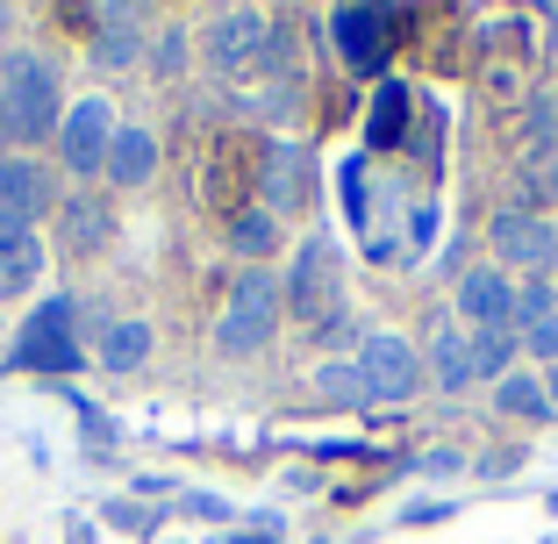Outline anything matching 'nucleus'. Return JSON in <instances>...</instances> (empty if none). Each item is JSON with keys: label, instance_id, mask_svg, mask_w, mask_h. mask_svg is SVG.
<instances>
[{"label": "nucleus", "instance_id": "obj_12", "mask_svg": "<svg viewBox=\"0 0 558 544\" xmlns=\"http://www.w3.org/2000/svg\"><path fill=\"white\" fill-rule=\"evenodd\" d=\"M58 208L50 194V172L36 158H0V222H15V230H36V215Z\"/></svg>", "mask_w": 558, "mask_h": 544}, {"label": "nucleus", "instance_id": "obj_8", "mask_svg": "<svg viewBox=\"0 0 558 544\" xmlns=\"http://www.w3.org/2000/svg\"><path fill=\"white\" fill-rule=\"evenodd\" d=\"M258 194H265V215H272V222L308 215L315 208V158H308V144H294V136L265 144V158H258Z\"/></svg>", "mask_w": 558, "mask_h": 544}, {"label": "nucleus", "instance_id": "obj_14", "mask_svg": "<svg viewBox=\"0 0 558 544\" xmlns=\"http://www.w3.org/2000/svg\"><path fill=\"white\" fill-rule=\"evenodd\" d=\"M150 50V36H144V22H136V8H100V29H94V65L100 72H130L136 58Z\"/></svg>", "mask_w": 558, "mask_h": 544}, {"label": "nucleus", "instance_id": "obj_22", "mask_svg": "<svg viewBox=\"0 0 558 544\" xmlns=\"http://www.w3.org/2000/svg\"><path fill=\"white\" fill-rule=\"evenodd\" d=\"M515 351H523V337H515V330H473V365H480V379H509V373H515Z\"/></svg>", "mask_w": 558, "mask_h": 544}, {"label": "nucleus", "instance_id": "obj_23", "mask_svg": "<svg viewBox=\"0 0 558 544\" xmlns=\"http://www.w3.org/2000/svg\"><path fill=\"white\" fill-rule=\"evenodd\" d=\"M544 315H558L551 280H515V330H530V323H544Z\"/></svg>", "mask_w": 558, "mask_h": 544}, {"label": "nucleus", "instance_id": "obj_11", "mask_svg": "<svg viewBox=\"0 0 558 544\" xmlns=\"http://www.w3.org/2000/svg\"><path fill=\"white\" fill-rule=\"evenodd\" d=\"M116 244V208L100 194H72V201H58V251H65L72 265H86V258H100V251Z\"/></svg>", "mask_w": 558, "mask_h": 544}, {"label": "nucleus", "instance_id": "obj_20", "mask_svg": "<svg viewBox=\"0 0 558 544\" xmlns=\"http://www.w3.org/2000/svg\"><path fill=\"white\" fill-rule=\"evenodd\" d=\"M494 409L515 415V423H544L551 401H544V379L537 373H509V379H494Z\"/></svg>", "mask_w": 558, "mask_h": 544}, {"label": "nucleus", "instance_id": "obj_5", "mask_svg": "<svg viewBox=\"0 0 558 544\" xmlns=\"http://www.w3.org/2000/svg\"><path fill=\"white\" fill-rule=\"evenodd\" d=\"M72 330H80V301H72V294L36 301V315L22 323V344H15L8 365H29V373H80L86 351L72 344Z\"/></svg>", "mask_w": 558, "mask_h": 544}, {"label": "nucleus", "instance_id": "obj_1", "mask_svg": "<svg viewBox=\"0 0 558 544\" xmlns=\"http://www.w3.org/2000/svg\"><path fill=\"white\" fill-rule=\"evenodd\" d=\"M279 294H287V315L315 344H344L351 337V309H344V251L329 230H308L294 244V265L279 273Z\"/></svg>", "mask_w": 558, "mask_h": 544}, {"label": "nucleus", "instance_id": "obj_7", "mask_svg": "<svg viewBox=\"0 0 558 544\" xmlns=\"http://www.w3.org/2000/svg\"><path fill=\"white\" fill-rule=\"evenodd\" d=\"M116 130L122 122L108 116V94H86L80 108H65V122H58V166H65L72 180H100V172H108Z\"/></svg>", "mask_w": 558, "mask_h": 544}, {"label": "nucleus", "instance_id": "obj_17", "mask_svg": "<svg viewBox=\"0 0 558 544\" xmlns=\"http://www.w3.org/2000/svg\"><path fill=\"white\" fill-rule=\"evenodd\" d=\"M144 359H150V323L144 315H116V323L94 330V365L100 373H136Z\"/></svg>", "mask_w": 558, "mask_h": 544}, {"label": "nucleus", "instance_id": "obj_4", "mask_svg": "<svg viewBox=\"0 0 558 544\" xmlns=\"http://www.w3.org/2000/svg\"><path fill=\"white\" fill-rule=\"evenodd\" d=\"M487 244L509 280H551L558 273V222L537 208H501L487 222Z\"/></svg>", "mask_w": 558, "mask_h": 544}, {"label": "nucleus", "instance_id": "obj_19", "mask_svg": "<svg viewBox=\"0 0 558 544\" xmlns=\"http://www.w3.org/2000/svg\"><path fill=\"white\" fill-rule=\"evenodd\" d=\"M222 244H230L244 265H265V258H279V222L265 208H244L230 230H222Z\"/></svg>", "mask_w": 558, "mask_h": 544}, {"label": "nucleus", "instance_id": "obj_16", "mask_svg": "<svg viewBox=\"0 0 558 544\" xmlns=\"http://www.w3.org/2000/svg\"><path fill=\"white\" fill-rule=\"evenodd\" d=\"M44 280V237L36 230H15V222H0V301L29 294Z\"/></svg>", "mask_w": 558, "mask_h": 544}, {"label": "nucleus", "instance_id": "obj_3", "mask_svg": "<svg viewBox=\"0 0 558 544\" xmlns=\"http://www.w3.org/2000/svg\"><path fill=\"white\" fill-rule=\"evenodd\" d=\"M279 315H287V294H279V273L272 265H244L230 287V301H222V315H215V351L222 359H251V351L272 344Z\"/></svg>", "mask_w": 558, "mask_h": 544}, {"label": "nucleus", "instance_id": "obj_9", "mask_svg": "<svg viewBox=\"0 0 558 544\" xmlns=\"http://www.w3.org/2000/svg\"><path fill=\"white\" fill-rule=\"evenodd\" d=\"M451 301H459L465 330H515V280L501 265H465Z\"/></svg>", "mask_w": 558, "mask_h": 544}, {"label": "nucleus", "instance_id": "obj_28", "mask_svg": "<svg viewBox=\"0 0 558 544\" xmlns=\"http://www.w3.org/2000/svg\"><path fill=\"white\" fill-rule=\"evenodd\" d=\"M537 379H544V401H551V415H558V365H544Z\"/></svg>", "mask_w": 558, "mask_h": 544}, {"label": "nucleus", "instance_id": "obj_21", "mask_svg": "<svg viewBox=\"0 0 558 544\" xmlns=\"http://www.w3.org/2000/svg\"><path fill=\"white\" fill-rule=\"evenodd\" d=\"M329 29L344 36V58H351V65H379V44H373V36L387 29V22H379L373 8H344V15L329 22Z\"/></svg>", "mask_w": 558, "mask_h": 544}, {"label": "nucleus", "instance_id": "obj_30", "mask_svg": "<svg viewBox=\"0 0 558 544\" xmlns=\"http://www.w3.org/2000/svg\"><path fill=\"white\" fill-rule=\"evenodd\" d=\"M0 144H8V116H0Z\"/></svg>", "mask_w": 558, "mask_h": 544}, {"label": "nucleus", "instance_id": "obj_6", "mask_svg": "<svg viewBox=\"0 0 558 544\" xmlns=\"http://www.w3.org/2000/svg\"><path fill=\"white\" fill-rule=\"evenodd\" d=\"M359 373H365V401H415L429 387V373H423V351L409 344L401 330H373L359 344Z\"/></svg>", "mask_w": 558, "mask_h": 544}, {"label": "nucleus", "instance_id": "obj_15", "mask_svg": "<svg viewBox=\"0 0 558 544\" xmlns=\"http://www.w3.org/2000/svg\"><path fill=\"white\" fill-rule=\"evenodd\" d=\"M158 166H165L158 136L136 130V122H122L116 144H108V186H150V180H158Z\"/></svg>", "mask_w": 558, "mask_h": 544}, {"label": "nucleus", "instance_id": "obj_27", "mask_svg": "<svg viewBox=\"0 0 558 544\" xmlns=\"http://www.w3.org/2000/svg\"><path fill=\"white\" fill-rule=\"evenodd\" d=\"M437 516H451V501H415L409 523H437Z\"/></svg>", "mask_w": 558, "mask_h": 544}, {"label": "nucleus", "instance_id": "obj_25", "mask_svg": "<svg viewBox=\"0 0 558 544\" xmlns=\"http://www.w3.org/2000/svg\"><path fill=\"white\" fill-rule=\"evenodd\" d=\"M523 337V351H537L544 365H558V315H544V323H530V330H515Z\"/></svg>", "mask_w": 558, "mask_h": 544}, {"label": "nucleus", "instance_id": "obj_2", "mask_svg": "<svg viewBox=\"0 0 558 544\" xmlns=\"http://www.w3.org/2000/svg\"><path fill=\"white\" fill-rule=\"evenodd\" d=\"M58 94H65V72H58L50 50H29V44L0 50V116H8V144H44V136H58V122H65Z\"/></svg>", "mask_w": 558, "mask_h": 544}, {"label": "nucleus", "instance_id": "obj_10", "mask_svg": "<svg viewBox=\"0 0 558 544\" xmlns=\"http://www.w3.org/2000/svg\"><path fill=\"white\" fill-rule=\"evenodd\" d=\"M265 36H272V22L258 15V8H222V15L208 22V36H201V58H208L215 72H244L265 58Z\"/></svg>", "mask_w": 558, "mask_h": 544}, {"label": "nucleus", "instance_id": "obj_18", "mask_svg": "<svg viewBox=\"0 0 558 544\" xmlns=\"http://www.w3.org/2000/svg\"><path fill=\"white\" fill-rule=\"evenodd\" d=\"M315 401H323V409H373V401H365L359 359H323L315 365Z\"/></svg>", "mask_w": 558, "mask_h": 544}, {"label": "nucleus", "instance_id": "obj_24", "mask_svg": "<svg viewBox=\"0 0 558 544\" xmlns=\"http://www.w3.org/2000/svg\"><path fill=\"white\" fill-rule=\"evenodd\" d=\"M158 72H186V58H194V44H186V29H158L150 36V50H144Z\"/></svg>", "mask_w": 558, "mask_h": 544}, {"label": "nucleus", "instance_id": "obj_29", "mask_svg": "<svg viewBox=\"0 0 558 544\" xmlns=\"http://www.w3.org/2000/svg\"><path fill=\"white\" fill-rule=\"evenodd\" d=\"M0 29H15V8H0Z\"/></svg>", "mask_w": 558, "mask_h": 544}, {"label": "nucleus", "instance_id": "obj_26", "mask_svg": "<svg viewBox=\"0 0 558 544\" xmlns=\"http://www.w3.org/2000/svg\"><path fill=\"white\" fill-rule=\"evenodd\" d=\"M523 194L530 201H558V166H530L523 172Z\"/></svg>", "mask_w": 558, "mask_h": 544}, {"label": "nucleus", "instance_id": "obj_13", "mask_svg": "<svg viewBox=\"0 0 558 544\" xmlns=\"http://www.w3.org/2000/svg\"><path fill=\"white\" fill-rule=\"evenodd\" d=\"M423 373L437 379L444 395H465L480 379V365H473V330L465 323H437V337H429V351H423Z\"/></svg>", "mask_w": 558, "mask_h": 544}]
</instances>
